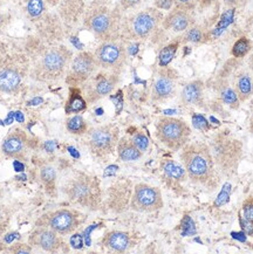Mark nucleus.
<instances>
[{
	"label": "nucleus",
	"mask_w": 253,
	"mask_h": 254,
	"mask_svg": "<svg viewBox=\"0 0 253 254\" xmlns=\"http://www.w3.org/2000/svg\"><path fill=\"white\" fill-rule=\"evenodd\" d=\"M181 159L188 176L194 183L206 188L218 184L215 159L210 146L205 143H188L182 148Z\"/></svg>",
	"instance_id": "nucleus-1"
},
{
	"label": "nucleus",
	"mask_w": 253,
	"mask_h": 254,
	"mask_svg": "<svg viewBox=\"0 0 253 254\" xmlns=\"http://www.w3.org/2000/svg\"><path fill=\"white\" fill-rule=\"evenodd\" d=\"M67 199L77 206L96 211L102 205V189L96 176L77 171L63 187Z\"/></svg>",
	"instance_id": "nucleus-2"
},
{
	"label": "nucleus",
	"mask_w": 253,
	"mask_h": 254,
	"mask_svg": "<svg viewBox=\"0 0 253 254\" xmlns=\"http://www.w3.org/2000/svg\"><path fill=\"white\" fill-rule=\"evenodd\" d=\"M84 27L101 42L118 40L122 31L121 13L105 5L90 7L84 17Z\"/></svg>",
	"instance_id": "nucleus-3"
},
{
	"label": "nucleus",
	"mask_w": 253,
	"mask_h": 254,
	"mask_svg": "<svg viewBox=\"0 0 253 254\" xmlns=\"http://www.w3.org/2000/svg\"><path fill=\"white\" fill-rule=\"evenodd\" d=\"M73 60V52L66 46L52 47L42 54L33 66L31 75L33 79L53 82L63 79Z\"/></svg>",
	"instance_id": "nucleus-4"
},
{
	"label": "nucleus",
	"mask_w": 253,
	"mask_h": 254,
	"mask_svg": "<svg viewBox=\"0 0 253 254\" xmlns=\"http://www.w3.org/2000/svg\"><path fill=\"white\" fill-rule=\"evenodd\" d=\"M164 15L160 9L149 7L136 12L122 22L121 33L130 40H145L162 24Z\"/></svg>",
	"instance_id": "nucleus-5"
},
{
	"label": "nucleus",
	"mask_w": 253,
	"mask_h": 254,
	"mask_svg": "<svg viewBox=\"0 0 253 254\" xmlns=\"http://www.w3.org/2000/svg\"><path fill=\"white\" fill-rule=\"evenodd\" d=\"M155 133L162 144L170 150L178 151L189 143L191 129L183 120L163 116L157 120Z\"/></svg>",
	"instance_id": "nucleus-6"
},
{
	"label": "nucleus",
	"mask_w": 253,
	"mask_h": 254,
	"mask_svg": "<svg viewBox=\"0 0 253 254\" xmlns=\"http://www.w3.org/2000/svg\"><path fill=\"white\" fill-rule=\"evenodd\" d=\"M30 64L24 55L15 54L5 59L0 67V93L15 95L19 93L27 75Z\"/></svg>",
	"instance_id": "nucleus-7"
},
{
	"label": "nucleus",
	"mask_w": 253,
	"mask_h": 254,
	"mask_svg": "<svg viewBox=\"0 0 253 254\" xmlns=\"http://www.w3.org/2000/svg\"><path fill=\"white\" fill-rule=\"evenodd\" d=\"M120 139V129L114 125L100 126L87 133L86 144L97 158H106L114 152Z\"/></svg>",
	"instance_id": "nucleus-8"
},
{
	"label": "nucleus",
	"mask_w": 253,
	"mask_h": 254,
	"mask_svg": "<svg viewBox=\"0 0 253 254\" xmlns=\"http://www.w3.org/2000/svg\"><path fill=\"white\" fill-rule=\"evenodd\" d=\"M97 67L110 73L121 74L125 69L128 53L125 45L118 40L101 42L94 52Z\"/></svg>",
	"instance_id": "nucleus-9"
},
{
	"label": "nucleus",
	"mask_w": 253,
	"mask_h": 254,
	"mask_svg": "<svg viewBox=\"0 0 253 254\" xmlns=\"http://www.w3.org/2000/svg\"><path fill=\"white\" fill-rule=\"evenodd\" d=\"M83 220L84 216L79 211L60 208L39 218L35 221V226L50 227L60 236H67V234L73 233L81 225V223H83Z\"/></svg>",
	"instance_id": "nucleus-10"
},
{
	"label": "nucleus",
	"mask_w": 253,
	"mask_h": 254,
	"mask_svg": "<svg viewBox=\"0 0 253 254\" xmlns=\"http://www.w3.org/2000/svg\"><path fill=\"white\" fill-rule=\"evenodd\" d=\"M210 149L215 152V155H212L213 159L220 170L225 174H230L235 170L242 154V148L238 141L226 137L225 135H218L213 138Z\"/></svg>",
	"instance_id": "nucleus-11"
},
{
	"label": "nucleus",
	"mask_w": 253,
	"mask_h": 254,
	"mask_svg": "<svg viewBox=\"0 0 253 254\" xmlns=\"http://www.w3.org/2000/svg\"><path fill=\"white\" fill-rule=\"evenodd\" d=\"M120 81V75L110 71H102L90 76L82 84V95L87 103H95L99 100L109 95L115 89Z\"/></svg>",
	"instance_id": "nucleus-12"
},
{
	"label": "nucleus",
	"mask_w": 253,
	"mask_h": 254,
	"mask_svg": "<svg viewBox=\"0 0 253 254\" xmlns=\"http://www.w3.org/2000/svg\"><path fill=\"white\" fill-rule=\"evenodd\" d=\"M130 207L137 212H156L163 207L161 191L157 188L144 183L136 184L130 199Z\"/></svg>",
	"instance_id": "nucleus-13"
},
{
	"label": "nucleus",
	"mask_w": 253,
	"mask_h": 254,
	"mask_svg": "<svg viewBox=\"0 0 253 254\" xmlns=\"http://www.w3.org/2000/svg\"><path fill=\"white\" fill-rule=\"evenodd\" d=\"M97 64L94 54L89 52H81L73 58L70 66L68 68L66 82L70 87L82 86L90 76L94 75L97 69Z\"/></svg>",
	"instance_id": "nucleus-14"
},
{
	"label": "nucleus",
	"mask_w": 253,
	"mask_h": 254,
	"mask_svg": "<svg viewBox=\"0 0 253 254\" xmlns=\"http://www.w3.org/2000/svg\"><path fill=\"white\" fill-rule=\"evenodd\" d=\"M180 75L177 70L165 66L157 71L151 88V100L155 102H163L175 96Z\"/></svg>",
	"instance_id": "nucleus-15"
},
{
	"label": "nucleus",
	"mask_w": 253,
	"mask_h": 254,
	"mask_svg": "<svg viewBox=\"0 0 253 254\" xmlns=\"http://www.w3.org/2000/svg\"><path fill=\"white\" fill-rule=\"evenodd\" d=\"M28 244L48 253H58L66 246L60 234L46 226H35L28 237Z\"/></svg>",
	"instance_id": "nucleus-16"
},
{
	"label": "nucleus",
	"mask_w": 253,
	"mask_h": 254,
	"mask_svg": "<svg viewBox=\"0 0 253 254\" xmlns=\"http://www.w3.org/2000/svg\"><path fill=\"white\" fill-rule=\"evenodd\" d=\"M32 148L31 138L24 130L14 128L7 133L1 144L2 154L9 158L25 159L27 157L28 150Z\"/></svg>",
	"instance_id": "nucleus-17"
},
{
	"label": "nucleus",
	"mask_w": 253,
	"mask_h": 254,
	"mask_svg": "<svg viewBox=\"0 0 253 254\" xmlns=\"http://www.w3.org/2000/svg\"><path fill=\"white\" fill-rule=\"evenodd\" d=\"M131 199V183L128 179H121L116 182L108 191V206L115 212L125 210Z\"/></svg>",
	"instance_id": "nucleus-18"
},
{
	"label": "nucleus",
	"mask_w": 253,
	"mask_h": 254,
	"mask_svg": "<svg viewBox=\"0 0 253 254\" xmlns=\"http://www.w3.org/2000/svg\"><path fill=\"white\" fill-rule=\"evenodd\" d=\"M194 25L192 13L174 7L162 20V26L167 31H173L176 33L186 32L191 26Z\"/></svg>",
	"instance_id": "nucleus-19"
},
{
	"label": "nucleus",
	"mask_w": 253,
	"mask_h": 254,
	"mask_svg": "<svg viewBox=\"0 0 253 254\" xmlns=\"http://www.w3.org/2000/svg\"><path fill=\"white\" fill-rule=\"evenodd\" d=\"M181 102L187 107H204V83L194 80L183 87L181 92Z\"/></svg>",
	"instance_id": "nucleus-20"
},
{
	"label": "nucleus",
	"mask_w": 253,
	"mask_h": 254,
	"mask_svg": "<svg viewBox=\"0 0 253 254\" xmlns=\"http://www.w3.org/2000/svg\"><path fill=\"white\" fill-rule=\"evenodd\" d=\"M102 245L110 252H126L132 246L131 236L128 232H123V231H110L103 237Z\"/></svg>",
	"instance_id": "nucleus-21"
},
{
	"label": "nucleus",
	"mask_w": 253,
	"mask_h": 254,
	"mask_svg": "<svg viewBox=\"0 0 253 254\" xmlns=\"http://www.w3.org/2000/svg\"><path fill=\"white\" fill-rule=\"evenodd\" d=\"M215 89L218 94L220 101L232 109H238L241 106V100L237 95L235 88L230 86L228 80L219 79L215 84Z\"/></svg>",
	"instance_id": "nucleus-22"
},
{
	"label": "nucleus",
	"mask_w": 253,
	"mask_h": 254,
	"mask_svg": "<svg viewBox=\"0 0 253 254\" xmlns=\"http://www.w3.org/2000/svg\"><path fill=\"white\" fill-rule=\"evenodd\" d=\"M235 90L241 102H245L253 95V79L249 71L242 70L236 75Z\"/></svg>",
	"instance_id": "nucleus-23"
},
{
	"label": "nucleus",
	"mask_w": 253,
	"mask_h": 254,
	"mask_svg": "<svg viewBox=\"0 0 253 254\" xmlns=\"http://www.w3.org/2000/svg\"><path fill=\"white\" fill-rule=\"evenodd\" d=\"M118 155L121 161L123 162H134L137 161L142 157L141 150H138V148L132 143L131 138L128 137H122L119 139L118 143Z\"/></svg>",
	"instance_id": "nucleus-24"
},
{
	"label": "nucleus",
	"mask_w": 253,
	"mask_h": 254,
	"mask_svg": "<svg viewBox=\"0 0 253 254\" xmlns=\"http://www.w3.org/2000/svg\"><path fill=\"white\" fill-rule=\"evenodd\" d=\"M87 108V101L84 100L82 92L76 87H70L69 97H68L64 112L67 115L70 114H79Z\"/></svg>",
	"instance_id": "nucleus-25"
},
{
	"label": "nucleus",
	"mask_w": 253,
	"mask_h": 254,
	"mask_svg": "<svg viewBox=\"0 0 253 254\" xmlns=\"http://www.w3.org/2000/svg\"><path fill=\"white\" fill-rule=\"evenodd\" d=\"M40 178L45 190L51 197L57 196V171L51 164H44L40 169Z\"/></svg>",
	"instance_id": "nucleus-26"
},
{
	"label": "nucleus",
	"mask_w": 253,
	"mask_h": 254,
	"mask_svg": "<svg viewBox=\"0 0 253 254\" xmlns=\"http://www.w3.org/2000/svg\"><path fill=\"white\" fill-rule=\"evenodd\" d=\"M162 169L168 177L176 179V181H184L188 176L186 169L175 161H171V159H164L162 162Z\"/></svg>",
	"instance_id": "nucleus-27"
},
{
	"label": "nucleus",
	"mask_w": 253,
	"mask_h": 254,
	"mask_svg": "<svg viewBox=\"0 0 253 254\" xmlns=\"http://www.w3.org/2000/svg\"><path fill=\"white\" fill-rule=\"evenodd\" d=\"M66 129L68 132L73 135H83L87 132L88 126H87L86 120L80 115H74L72 117H68L66 121Z\"/></svg>",
	"instance_id": "nucleus-28"
},
{
	"label": "nucleus",
	"mask_w": 253,
	"mask_h": 254,
	"mask_svg": "<svg viewBox=\"0 0 253 254\" xmlns=\"http://www.w3.org/2000/svg\"><path fill=\"white\" fill-rule=\"evenodd\" d=\"M205 38L204 29L200 26H191L189 29L184 32V35L182 37L184 42H191V44H202Z\"/></svg>",
	"instance_id": "nucleus-29"
},
{
	"label": "nucleus",
	"mask_w": 253,
	"mask_h": 254,
	"mask_svg": "<svg viewBox=\"0 0 253 254\" xmlns=\"http://www.w3.org/2000/svg\"><path fill=\"white\" fill-rule=\"evenodd\" d=\"M251 51V41L248 38L242 37L235 42L232 47V55L235 58H244Z\"/></svg>",
	"instance_id": "nucleus-30"
},
{
	"label": "nucleus",
	"mask_w": 253,
	"mask_h": 254,
	"mask_svg": "<svg viewBox=\"0 0 253 254\" xmlns=\"http://www.w3.org/2000/svg\"><path fill=\"white\" fill-rule=\"evenodd\" d=\"M178 45H180V41L171 42V44H169L168 46H165L163 50L161 51V53H160V66L161 67H165L170 64V61L173 60L175 54H176Z\"/></svg>",
	"instance_id": "nucleus-31"
},
{
	"label": "nucleus",
	"mask_w": 253,
	"mask_h": 254,
	"mask_svg": "<svg viewBox=\"0 0 253 254\" xmlns=\"http://www.w3.org/2000/svg\"><path fill=\"white\" fill-rule=\"evenodd\" d=\"M26 11L32 19H37L45 11L44 0H25Z\"/></svg>",
	"instance_id": "nucleus-32"
},
{
	"label": "nucleus",
	"mask_w": 253,
	"mask_h": 254,
	"mask_svg": "<svg viewBox=\"0 0 253 254\" xmlns=\"http://www.w3.org/2000/svg\"><path fill=\"white\" fill-rule=\"evenodd\" d=\"M131 141L136 146H137L138 150H141L142 152H144L145 150H147L148 146H149V139L143 132L134 133L131 137Z\"/></svg>",
	"instance_id": "nucleus-33"
},
{
	"label": "nucleus",
	"mask_w": 253,
	"mask_h": 254,
	"mask_svg": "<svg viewBox=\"0 0 253 254\" xmlns=\"http://www.w3.org/2000/svg\"><path fill=\"white\" fill-rule=\"evenodd\" d=\"M174 4L176 8L191 12L193 11L194 7L198 4V0H174Z\"/></svg>",
	"instance_id": "nucleus-34"
},
{
	"label": "nucleus",
	"mask_w": 253,
	"mask_h": 254,
	"mask_svg": "<svg viewBox=\"0 0 253 254\" xmlns=\"http://www.w3.org/2000/svg\"><path fill=\"white\" fill-rule=\"evenodd\" d=\"M243 214L246 220L253 224V198H249L243 204Z\"/></svg>",
	"instance_id": "nucleus-35"
},
{
	"label": "nucleus",
	"mask_w": 253,
	"mask_h": 254,
	"mask_svg": "<svg viewBox=\"0 0 253 254\" xmlns=\"http://www.w3.org/2000/svg\"><path fill=\"white\" fill-rule=\"evenodd\" d=\"M6 251L9 253H31L32 252V246L28 244V245H26V244H14V245H11L8 247V249H6Z\"/></svg>",
	"instance_id": "nucleus-36"
},
{
	"label": "nucleus",
	"mask_w": 253,
	"mask_h": 254,
	"mask_svg": "<svg viewBox=\"0 0 253 254\" xmlns=\"http://www.w3.org/2000/svg\"><path fill=\"white\" fill-rule=\"evenodd\" d=\"M192 123H193V126L196 127L197 129L203 130V129H207V128H209V123H207L206 120L204 119L203 116H200V115H198V116H193Z\"/></svg>",
	"instance_id": "nucleus-37"
},
{
	"label": "nucleus",
	"mask_w": 253,
	"mask_h": 254,
	"mask_svg": "<svg viewBox=\"0 0 253 254\" xmlns=\"http://www.w3.org/2000/svg\"><path fill=\"white\" fill-rule=\"evenodd\" d=\"M142 0H121L120 4H121V8L122 9H130L135 6H137Z\"/></svg>",
	"instance_id": "nucleus-38"
},
{
	"label": "nucleus",
	"mask_w": 253,
	"mask_h": 254,
	"mask_svg": "<svg viewBox=\"0 0 253 254\" xmlns=\"http://www.w3.org/2000/svg\"><path fill=\"white\" fill-rule=\"evenodd\" d=\"M241 224L243 230L245 231V233H248L249 236H253V224L250 223L249 220H246L245 218H241Z\"/></svg>",
	"instance_id": "nucleus-39"
},
{
	"label": "nucleus",
	"mask_w": 253,
	"mask_h": 254,
	"mask_svg": "<svg viewBox=\"0 0 253 254\" xmlns=\"http://www.w3.org/2000/svg\"><path fill=\"white\" fill-rule=\"evenodd\" d=\"M70 244H72V246L74 249L79 250L82 247L83 245V242H82V237L80 236V234H74L72 237V239H70Z\"/></svg>",
	"instance_id": "nucleus-40"
},
{
	"label": "nucleus",
	"mask_w": 253,
	"mask_h": 254,
	"mask_svg": "<svg viewBox=\"0 0 253 254\" xmlns=\"http://www.w3.org/2000/svg\"><path fill=\"white\" fill-rule=\"evenodd\" d=\"M224 4H225L230 8H237L241 7L245 4V0H224Z\"/></svg>",
	"instance_id": "nucleus-41"
},
{
	"label": "nucleus",
	"mask_w": 253,
	"mask_h": 254,
	"mask_svg": "<svg viewBox=\"0 0 253 254\" xmlns=\"http://www.w3.org/2000/svg\"><path fill=\"white\" fill-rule=\"evenodd\" d=\"M6 58H7V46H6L4 42L0 41V67L4 64Z\"/></svg>",
	"instance_id": "nucleus-42"
},
{
	"label": "nucleus",
	"mask_w": 253,
	"mask_h": 254,
	"mask_svg": "<svg viewBox=\"0 0 253 254\" xmlns=\"http://www.w3.org/2000/svg\"><path fill=\"white\" fill-rule=\"evenodd\" d=\"M18 236H19V234H18V233H15V232H13V233H9V234H6L5 238H4L5 243H7V244H11V243L13 242V240L15 239V238H18Z\"/></svg>",
	"instance_id": "nucleus-43"
},
{
	"label": "nucleus",
	"mask_w": 253,
	"mask_h": 254,
	"mask_svg": "<svg viewBox=\"0 0 253 254\" xmlns=\"http://www.w3.org/2000/svg\"><path fill=\"white\" fill-rule=\"evenodd\" d=\"M13 165H14L15 171H22V170H24V165H22L19 161H15L14 164H13Z\"/></svg>",
	"instance_id": "nucleus-44"
},
{
	"label": "nucleus",
	"mask_w": 253,
	"mask_h": 254,
	"mask_svg": "<svg viewBox=\"0 0 253 254\" xmlns=\"http://www.w3.org/2000/svg\"><path fill=\"white\" fill-rule=\"evenodd\" d=\"M6 225H7V224L4 223V221H0V236H1V234L5 232Z\"/></svg>",
	"instance_id": "nucleus-45"
},
{
	"label": "nucleus",
	"mask_w": 253,
	"mask_h": 254,
	"mask_svg": "<svg viewBox=\"0 0 253 254\" xmlns=\"http://www.w3.org/2000/svg\"><path fill=\"white\" fill-rule=\"evenodd\" d=\"M249 64H250V69H251V71H252V77H253V54L250 57Z\"/></svg>",
	"instance_id": "nucleus-46"
},
{
	"label": "nucleus",
	"mask_w": 253,
	"mask_h": 254,
	"mask_svg": "<svg viewBox=\"0 0 253 254\" xmlns=\"http://www.w3.org/2000/svg\"><path fill=\"white\" fill-rule=\"evenodd\" d=\"M200 1V4H202L203 6H209L211 2L213 1V0H199Z\"/></svg>",
	"instance_id": "nucleus-47"
},
{
	"label": "nucleus",
	"mask_w": 253,
	"mask_h": 254,
	"mask_svg": "<svg viewBox=\"0 0 253 254\" xmlns=\"http://www.w3.org/2000/svg\"><path fill=\"white\" fill-rule=\"evenodd\" d=\"M46 1H47L50 5H52V6H55V5L59 4L60 0H46Z\"/></svg>",
	"instance_id": "nucleus-48"
},
{
	"label": "nucleus",
	"mask_w": 253,
	"mask_h": 254,
	"mask_svg": "<svg viewBox=\"0 0 253 254\" xmlns=\"http://www.w3.org/2000/svg\"><path fill=\"white\" fill-rule=\"evenodd\" d=\"M250 130H251V132L253 133V115L251 117V120H250Z\"/></svg>",
	"instance_id": "nucleus-49"
}]
</instances>
